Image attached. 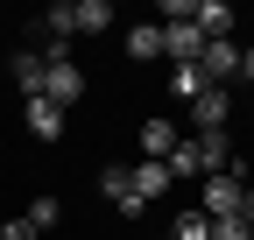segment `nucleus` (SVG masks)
I'll use <instances>...</instances> for the list:
<instances>
[{"mask_svg":"<svg viewBox=\"0 0 254 240\" xmlns=\"http://www.w3.org/2000/svg\"><path fill=\"white\" fill-rule=\"evenodd\" d=\"M106 21H113L106 0H71V36H99Z\"/></svg>","mask_w":254,"mask_h":240,"instance_id":"obj_11","label":"nucleus"},{"mask_svg":"<svg viewBox=\"0 0 254 240\" xmlns=\"http://www.w3.org/2000/svg\"><path fill=\"white\" fill-rule=\"evenodd\" d=\"M43 28H50V36H57V43H64V36H71V0H64V7H50V14H43Z\"/></svg>","mask_w":254,"mask_h":240,"instance_id":"obj_18","label":"nucleus"},{"mask_svg":"<svg viewBox=\"0 0 254 240\" xmlns=\"http://www.w3.org/2000/svg\"><path fill=\"white\" fill-rule=\"evenodd\" d=\"M226 113H233V99H226V85H212V92H198V99H190V120H198V134H212V127H226Z\"/></svg>","mask_w":254,"mask_h":240,"instance_id":"obj_6","label":"nucleus"},{"mask_svg":"<svg viewBox=\"0 0 254 240\" xmlns=\"http://www.w3.org/2000/svg\"><path fill=\"white\" fill-rule=\"evenodd\" d=\"M0 240H36V226H28V219H7V226H0Z\"/></svg>","mask_w":254,"mask_h":240,"instance_id":"obj_19","label":"nucleus"},{"mask_svg":"<svg viewBox=\"0 0 254 240\" xmlns=\"http://www.w3.org/2000/svg\"><path fill=\"white\" fill-rule=\"evenodd\" d=\"M190 21H198L205 43H226L233 36V7H226V0H190Z\"/></svg>","mask_w":254,"mask_h":240,"instance_id":"obj_4","label":"nucleus"},{"mask_svg":"<svg viewBox=\"0 0 254 240\" xmlns=\"http://www.w3.org/2000/svg\"><path fill=\"white\" fill-rule=\"evenodd\" d=\"M57 127H64V106H50V99H28V134L57 141Z\"/></svg>","mask_w":254,"mask_h":240,"instance_id":"obj_13","label":"nucleus"},{"mask_svg":"<svg viewBox=\"0 0 254 240\" xmlns=\"http://www.w3.org/2000/svg\"><path fill=\"white\" fill-rule=\"evenodd\" d=\"M155 191H170V170H163V163H134V198L148 205Z\"/></svg>","mask_w":254,"mask_h":240,"instance_id":"obj_14","label":"nucleus"},{"mask_svg":"<svg viewBox=\"0 0 254 240\" xmlns=\"http://www.w3.org/2000/svg\"><path fill=\"white\" fill-rule=\"evenodd\" d=\"M240 78H247V85H254V50H240Z\"/></svg>","mask_w":254,"mask_h":240,"instance_id":"obj_20","label":"nucleus"},{"mask_svg":"<svg viewBox=\"0 0 254 240\" xmlns=\"http://www.w3.org/2000/svg\"><path fill=\"white\" fill-rule=\"evenodd\" d=\"M99 191H106V205H120V212H141V198H134V170H127V163H106Z\"/></svg>","mask_w":254,"mask_h":240,"instance_id":"obj_8","label":"nucleus"},{"mask_svg":"<svg viewBox=\"0 0 254 240\" xmlns=\"http://www.w3.org/2000/svg\"><path fill=\"white\" fill-rule=\"evenodd\" d=\"M177 120H141V163H170V148H177Z\"/></svg>","mask_w":254,"mask_h":240,"instance_id":"obj_7","label":"nucleus"},{"mask_svg":"<svg viewBox=\"0 0 254 240\" xmlns=\"http://www.w3.org/2000/svg\"><path fill=\"white\" fill-rule=\"evenodd\" d=\"M78 92H85V71L71 64V57H50V71H43V99H50V106H78Z\"/></svg>","mask_w":254,"mask_h":240,"instance_id":"obj_2","label":"nucleus"},{"mask_svg":"<svg viewBox=\"0 0 254 240\" xmlns=\"http://www.w3.org/2000/svg\"><path fill=\"white\" fill-rule=\"evenodd\" d=\"M190 141H198V163H205V177L233 170V134H226V127H212V134H190Z\"/></svg>","mask_w":254,"mask_h":240,"instance_id":"obj_9","label":"nucleus"},{"mask_svg":"<svg viewBox=\"0 0 254 240\" xmlns=\"http://www.w3.org/2000/svg\"><path fill=\"white\" fill-rule=\"evenodd\" d=\"M170 240H212V219H205V212H177Z\"/></svg>","mask_w":254,"mask_h":240,"instance_id":"obj_16","label":"nucleus"},{"mask_svg":"<svg viewBox=\"0 0 254 240\" xmlns=\"http://www.w3.org/2000/svg\"><path fill=\"white\" fill-rule=\"evenodd\" d=\"M198 92H212V85H205V71H198V64H177V71H170V99H184V106H190Z\"/></svg>","mask_w":254,"mask_h":240,"instance_id":"obj_12","label":"nucleus"},{"mask_svg":"<svg viewBox=\"0 0 254 240\" xmlns=\"http://www.w3.org/2000/svg\"><path fill=\"white\" fill-rule=\"evenodd\" d=\"M198 71H205V85H233V78H240V43H233V36H226V43H205Z\"/></svg>","mask_w":254,"mask_h":240,"instance_id":"obj_3","label":"nucleus"},{"mask_svg":"<svg viewBox=\"0 0 254 240\" xmlns=\"http://www.w3.org/2000/svg\"><path fill=\"white\" fill-rule=\"evenodd\" d=\"M7 71H14V92H21V99H43V71H50V57L14 50V64H7Z\"/></svg>","mask_w":254,"mask_h":240,"instance_id":"obj_5","label":"nucleus"},{"mask_svg":"<svg viewBox=\"0 0 254 240\" xmlns=\"http://www.w3.org/2000/svg\"><path fill=\"white\" fill-rule=\"evenodd\" d=\"M21 219H28V226H36V233H50V226L64 219V205H57V198L43 191V198H28V212H21Z\"/></svg>","mask_w":254,"mask_h":240,"instance_id":"obj_15","label":"nucleus"},{"mask_svg":"<svg viewBox=\"0 0 254 240\" xmlns=\"http://www.w3.org/2000/svg\"><path fill=\"white\" fill-rule=\"evenodd\" d=\"M127 57H134V64L163 57V21H134V28H127Z\"/></svg>","mask_w":254,"mask_h":240,"instance_id":"obj_10","label":"nucleus"},{"mask_svg":"<svg viewBox=\"0 0 254 240\" xmlns=\"http://www.w3.org/2000/svg\"><path fill=\"white\" fill-rule=\"evenodd\" d=\"M212 240H254L247 219H212Z\"/></svg>","mask_w":254,"mask_h":240,"instance_id":"obj_17","label":"nucleus"},{"mask_svg":"<svg viewBox=\"0 0 254 240\" xmlns=\"http://www.w3.org/2000/svg\"><path fill=\"white\" fill-rule=\"evenodd\" d=\"M240 205H247V177L240 170H219L198 184V212L205 219H240Z\"/></svg>","mask_w":254,"mask_h":240,"instance_id":"obj_1","label":"nucleus"},{"mask_svg":"<svg viewBox=\"0 0 254 240\" xmlns=\"http://www.w3.org/2000/svg\"><path fill=\"white\" fill-rule=\"evenodd\" d=\"M240 219H247V226H254V184H247V205H240Z\"/></svg>","mask_w":254,"mask_h":240,"instance_id":"obj_21","label":"nucleus"}]
</instances>
